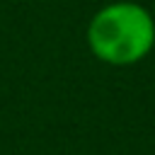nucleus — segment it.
Returning <instances> with one entry per match:
<instances>
[{
  "instance_id": "nucleus-1",
  "label": "nucleus",
  "mask_w": 155,
  "mask_h": 155,
  "mask_svg": "<svg viewBox=\"0 0 155 155\" xmlns=\"http://www.w3.org/2000/svg\"><path fill=\"white\" fill-rule=\"evenodd\" d=\"M87 46L107 65H136L155 46V19L138 2H111L87 24Z\"/></svg>"
}]
</instances>
